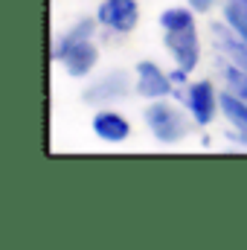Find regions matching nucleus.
Returning <instances> with one entry per match:
<instances>
[{
	"label": "nucleus",
	"instance_id": "1",
	"mask_svg": "<svg viewBox=\"0 0 247 250\" xmlns=\"http://www.w3.org/2000/svg\"><path fill=\"white\" fill-rule=\"evenodd\" d=\"M160 26H163V41L169 56L175 59L178 67L195 70L201 62V41H198V29H195V15L186 6H172L160 15Z\"/></svg>",
	"mask_w": 247,
	"mask_h": 250
},
{
	"label": "nucleus",
	"instance_id": "2",
	"mask_svg": "<svg viewBox=\"0 0 247 250\" xmlns=\"http://www.w3.org/2000/svg\"><path fill=\"white\" fill-rule=\"evenodd\" d=\"M145 125L154 134V140H160L166 146L181 143L186 137V131H189V123H186L184 111H178L166 99H151V105L145 108Z\"/></svg>",
	"mask_w": 247,
	"mask_h": 250
},
{
	"label": "nucleus",
	"instance_id": "3",
	"mask_svg": "<svg viewBox=\"0 0 247 250\" xmlns=\"http://www.w3.org/2000/svg\"><path fill=\"white\" fill-rule=\"evenodd\" d=\"M128 90H131V79H128V73H125V70H111V73L99 76L90 87H84L82 99H84L87 105H111V102L125 99Z\"/></svg>",
	"mask_w": 247,
	"mask_h": 250
},
{
	"label": "nucleus",
	"instance_id": "4",
	"mask_svg": "<svg viewBox=\"0 0 247 250\" xmlns=\"http://www.w3.org/2000/svg\"><path fill=\"white\" fill-rule=\"evenodd\" d=\"M96 21L105 29H111L117 35H125V32H131L137 26L140 6H137V0H102L99 9H96Z\"/></svg>",
	"mask_w": 247,
	"mask_h": 250
},
{
	"label": "nucleus",
	"instance_id": "5",
	"mask_svg": "<svg viewBox=\"0 0 247 250\" xmlns=\"http://www.w3.org/2000/svg\"><path fill=\"white\" fill-rule=\"evenodd\" d=\"M212 44H215V53L221 56L224 64H233L239 70L247 73V41L224 21V23H212Z\"/></svg>",
	"mask_w": 247,
	"mask_h": 250
},
{
	"label": "nucleus",
	"instance_id": "6",
	"mask_svg": "<svg viewBox=\"0 0 247 250\" xmlns=\"http://www.w3.org/2000/svg\"><path fill=\"white\" fill-rule=\"evenodd\" d=\"M186 108H189V114H192V123L201 125V128H206V125L215 120V111H221V105H218V96H215V87L204 79V82H195V84H189V90H186Z\"/></svg>",
	"mask_w": 247,
	"mask_h": 250
},
{
	"label": "nucleus",
	"instance_id": "7",
	"mask_svg": "<svg viewBox=\"0 0 247 250\" xmlns=\"http://www.w3.org/2000/svg\"><path fill=\"white\" fill-rule=\"evenodd\" d=\"M134 90L143 99H166L172 93V79L154 62L145 59V62L137 64V84H134Z\"/></svg>",
	"mask_w": 247,
	"mask_h": 250
},
{
	"label": "nucleus",
	"instance_id": "8",
	"mask_svg": "<svg viewBox=\"0 0 247 250\" xmlns=\"http://www.w3.org/2000/svg\"><path fill=\"white\" fill-rule=\"evenodd\" d=\"M59 62H62V67H64L67 76L82 79V76L93 73V67H96V62H99V50L93 47V41H82V44L70 47L67 53H62Z\"/></svg>",
	"mask_w": 247,
	"mask_h": 250
},
{
	"label": "nucleus",
	"instance_id": "9",
	"mask_svg": "<svg viewBox=\"0 0 247 250\" xmlns=\"http://www.w3.org/2000/svg\"><path fill=\"white\" fill-rule=\"evenodd\" d=\"M93 134L102 143H125L131 137V123L117 111H99L93 117Z\"/></svg>",
	"mask_w": 247,
	"mask_h": 250
},
{
	"label": "nucleus",
	"instance_id": "10",
	"mask_svg": "<svg viewBox=\"0 0 247 250\" xmlns=\"http://www.w3.org/2000/svg\"><path fill=\"white\" fill-rule=\"evenodd\" d=\"M96 23L99 21H93V18H82V21H76L64 35L56 38V44H53V59L59 62V56L67 53L70 47H76V44H82V41H93V32H96Z\"/></svg>",
	"mask_w": 247,
	"mask_h": 250
},
{
	"label": "nucleus",
	"instance_id": "11",
	"mask_svg": "<svg viewBox=\"0 0 247 250\" xmlns=\"http://www.w3.org/2000/svg\"><path fill=\"white\" fill-rule=\"evenodd\" d=\"M218 105H221V114L224 120L236 128V137L247 146V102H242L239 96H233L230 90L218 96Z\"/></svg>",
	"mask_w": 247,
	"mask_h": 250
},
{
	"label": "nucleus",
	"instance_id": "12",
	"mask_svg": "<svg viewBox=\"0 0 247 250\" xmlns=\"http://www.w3.org/2000/svg\"><path fill=\"white\" fill-rule=\"evenodd\" d=\"M221 76H224V84L233 96H239L242 102H247V73L233 67V64H224L221 67Z\"/></svg>",
	"mask_w": 247,
	"mask_h": 250
},
{
	"label": "nucleus",
	"instance_id": "13",
	"mask_svg": "<svg viewBox=\"0 0 247 250\" xmlns=\"http://www.w3.org/2000/svg\"><path fill=\"white\" fill-rule=\"evenodd\" d=\"M224 18H227V23L247 41V6L236 3V0H227L224 3Z\"/></svg>",
	"mask_w": 247,
	"mask_h": 250
},
{
	"label": "nucleus",
	"instance_id": "14",
	"mask_svg": "<svg viewBox=\"0 0 247 250\" xmlns=\"http://www.w3.org/2000/svg\"><path fill=\"white\" fill-rule=\"evenodd\" d=\"M186 3H189V9L198 12V15H206V12L215 6V0H186Z\"/></svg>",
	"mask_w": 247,
	"mask_h": 250
},
{
	"label": "nucleus",
	"instance_id": "15",
	"mask_svg": "<svg viewBox=\"0 0 247 250\" xmlns=\"http://www.w3.org/2000/svg\"><path fill=\"white\" fill-rule=\"evenodd\" d=\"M169 79H172V84H186V79H189V70L178 67V70H172V73H169Z\"/></svg>",
	"mask_w": 247,
	"mask_h": 250
},
{
	"label": "nucleus",
	"instance_id": "16",
	"mask_svg": "<svg viewBox=\"0 0 247 250\" xmlns=\"http://www.w3.org/2000/svg\"><path fill=\"white\" fill-rule=\"evenodd\" d=\"M236 3H242V6H247V0H236Z\"/></svg>",
	"mask_w": 247,
	"mask_h": 250
}]
</instances>
